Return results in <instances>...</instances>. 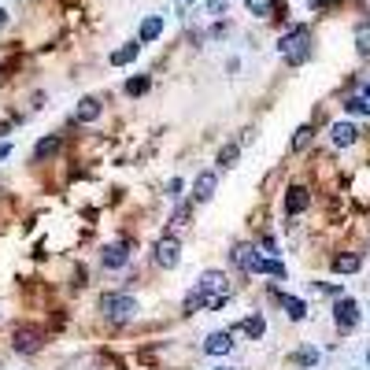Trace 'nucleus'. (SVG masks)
<instances>
[{"label":"nucleus","mask_w":370,"mask_h":370,"mask_svg":"<svg viewBox=\"0 0 370 370\" xmlns=\"http://www.w3.org/2000/svg\"><path fill=\"white\" fill-rule=\"evenodd\" d=\"M278 52H282V60L289 67H300V63L311 60V30L308 26H293L282 41H278Z\"/></svg>","instance_id":"nucleus-1"},{"label":"nucleus","mask_w":370,"mask_h":370,"mask_svg":"<svg viewBox=\"0 0 370 370\" xmlns=\"http://www.w3.org/2000/svg\"><path fill=\"white\" fill-rule=\"evenodd\" d=\"M97 308H100V315L108 322H115V326H126V322H134L137 319V300L134 296H123V293H104L100 300H97Z\"/></svg>","instance_id":"nucleus-2"},{"label":"nucleus","mask_w":370,"mask_h":370,"mask_svg":"<svg viewBox=\"0 0 370 370\" xmlns=\"http://www.w3.org/2000/svg\"><path fill=\"white\" fill-rule=\"evenodd\" d=\"M193 289L204 296V308H207L211 300H230V278L222 274V270H204L200 282H196Z\"/></svg>","instance_id":"nucleus-3"},{"label":"nucleus","mask_w":370,"mask_h":370,"mask_svg":"<svg viewBox=\"0 0 370 370\" xmlns=\"http://www.w3.org/2000/svg\"><path fill=\"white\" fill-rule=\"evenodd\" d=\"M152 259L160 263L163 270H174L178 263H181V241H178L174 233H163L160 241L152 245Z\"/></svg>","instance_id":"nucleus-4"},{"label":"nucleus","mask_w":370,"mask_h":370,"mask_svg":"<svg viewBox=\"0 0 370 370\" xmlns=\"http://www.w3.org/2000/svg\"><path fill=\"white\" fill-rule=\"evenodd\" d=\"M334 322H337V329H355V326H359V303L348 300V296H337Z\"/></svg>","instance_id":"nucleus-5"},{"label":"nucleus","mask_w":370,"mask_h":370,"mask_svg":"<svg viewBox=\"0 0 370 370\" xmlns=\"http://www.w3.org/2000/svg\"><path fill=\"white\" fill-rule=\"evenodd\" d=\"M230 259H233L245 274H259V259H263V256H259V248H256V245H248V241H245V245H233Z\"/></svg>","instance_id":"nucleus-6"},{"label":"nucleus","mask_w":370,"mask_h":370,"mask_svg":"<svg viewBox=\"0 0 370 370\" xmlns=\"http://www.w3.org/2000/svg\"><path fill=\"white\" fill-rule=\"evenodd\" d=\"M215 189H219L215 170H200V174H196V181H193V200H196V204H207L211 196H215Z\"/></svg>","instance_id":"nucleus-7"},{"label":"nucleus","mask_w":370,"mask_h":370,"mask_svg":"<svg viewBox=\"0 0 370 370\" xmlns=\"http://www.w3.org/2000/svg\"><path fill=\"white\" fill-rule=\"evenodd\" d=\"M100 263H104L108 270L126 267V263H130V245H126V241H115V245H108V248L100 252Z\"/></svg>","instance_id":"nucleus-8"},{"label":"nucleus","mask_w":370,"mask_h":370,"mask_svg":"<svg viewBox=\"0 0 370 370\" xmlns=\"http://www.w3.org/2000/svg\"><path fill=\"white\" fill-rule=\"evenodd\" d=\"M11 348H15L19 355H34L37 348H41V334H37V329H30V326H22V329H15Z\"/></svg>","instance_id":"nucleus-9"},{"label":"nucleus","mask_w":370,"mask_h":370,"mask_svg":"<svg viewBox=\"0 0 370 370\" xmlns=\"http://www.w3.org/2000/svg\"><path fill=\"white\" fill-rule=\"evenodd\" d=\"M204 352H207V355H230V352H233V334H226V329L207 334V337H204Z\"/></svg>","instance_id":"nucleus-10"},{"label":"nucleus","mask_w":370,"mask_h":370,"mask_svg":"<svg viewBox=\"0 0 370 370\" xmlns=\"http://www.w3.org/2000/svg\"><path fill=\"white\" fill-rule=\"evenodd\" d=\"M308 204H311V193L303 189V185H289V193H285V211H289V215L308 211Z\"/></svg>","instance_id":"nucleus-11"},{"label":"nucleus","mask_w":370,"mask_h":370,"mask_svg":"<svg viewBox=\"0 0 370 370\" xmlns=\"http://www.w3.org/2000/svg\"><path fill=\"white\" fill-rule=\"evenodd\" d=\"M100 111H104V104L97 97H82V100H78V108H74V123H97Z\"/></svg>","instance_id":"nucleus-12"},{"label":"nucleus","mask_w":370,"mask_h":370,"mask_svg":"<svg viewBox=\"0 0 370 370\" xmlns=\"http://www.w3.org/2000/svg\"><path fill=\"white\" fill-rule=\"evenodd\" d=\"M329 141H334L337 149H348V144L359 141V130H355L352 123H334L329 126Z\"/></svg>","instance_id":"nucleus-13"},{"label":"nucleus","mask_w":370,"mask_h":370,"mask_svg":"<svg viewBox=\"0 0 370 370\" xmlns=\"http://www.w3.org/2000/svg\"><path fill=\"white\" fill-rule=\"evenodd\" d=\"M60 149H63V134H48V137H41V141L34 144V160L45 163V160H52Z\"/></svg>","instance_id":"nucleus-14"},{"label":"nucleus","mask_w":370,"mask_h":370,"mask_svg":"<svg viewBox=\"0 0 370 370\" xmlns=\"http://www.w3.org/2000/svg\"><path fill=\"white\" fill-rule=\"evenodd\" d=\"M274 300L282 303V311H285V315H289V319H293V322H300L303 315H308V303H303L300 296H289V293H274Z\"/></svg>","instance_id":"nucleus-15"},{"label":"nucleus","mask_w":370,"mask_h":370,"mask_svg":"<svg viewBox=\"0 0 370 370\" xmlns=\"http://www.w3.org/2000/svg\"><path fill=\"white\" fill-rule=\"evenodd\" d=\"M329 267H334V274H355L363 267V256L359 252H341V256H334Z\"/></svg>","instance_id":"nucleus-16"},{"label":"nucleus","mask_w":370,"mask_h":370,"mask_svg":"<svg viewBox=\"0 0 370 370\" xmlns=\"http://www.w3.org/2000/svg\"><path fill=\"white\" fill-rule=\"evenodd\" d=\"M237 334H245L248 341H259L263 334H267V322H263V315H248V319L237 326Z\"/></svg>","instance_id":"nucleus-17"},{"label":"nucleus","mask_w":370,"mask_h":370,"mask_svg":"<svg viewBox=\"0 0 370 370\" xmlns=\"http://www.w3.org/2000/svg\"><path fill=\"white\" fill-rule=\"evenodd\" d=\"M137 52H141V41H130V45H123V48L111 52V63H115V67H126V63L137 60Z\"/></svg>","instance_id":"nucleus-18"},{"label":"nucleus","mask_w":370,"mask_h":370,"mask_svg":"<svg viewBox=\"0 0 370 370\" xmlns=\"http://www.w3.org/2000/svg\"><path fill=\"white\" fill-rule=\"evenodd\" d=\"M245 8H248V15H256V19H270L278 11V0H245Z\"/></svg>","instance_id":"nucleus-19"},{"label":"nucleus","mask_w":370,"mask_h":370,"mask_svg":"<svg viewBox=\"0 0 370 370\" xmlns=\"http://www.w3.org/2000/svg\"><path fill=\"white\" fill-rule=\"evenodd\" d=\"M163 34V19L160 15H149L141 22V45H149V41H156V37Z\"/></svg>","instance_id":"nucleus-20"},{"label":"nucleus","mask_w":370,"mask_h":370,"mask_svg":"<svg viewBox=\"0 0 370 370\" xmlns=\"http://www.w3.org/2000/svg\"><path fill=\"white\" fill-rule=\"evenodd\" d=\"M149 89H152V74H137L126 82V97H144Z\"/></svg>","instance_id":"nucleus-21"},{"label":"nucleus","mask_w":370,"mask_h":370,"mask_svg":"<svg viewBox=\"0 0 370 370\" xmlns=\"http://www.w3.org/2000/svg\"><path fill=\"white\" fill-rule=\"evenodd\" d=\"M189 219H193V207H189V204H181V207H174V215H170L167 230L174 233V230H181V226H189Z\"/></svg>","instance_id":"nucleus-22"},{"label":"nucleus","mask_w":370,"mask_h":370,"mask_svg":"<svg viewBox=\"0 0 370 370\" xmlns=\"http://www.w3.org/2000/svg\"><path fill=\"white\" fill-rule=\"evenodd\" d=\"M296 363H300L303 370L319 366V348H311V345H303V348H296Z\"/></svg>","instance_id":"nucleus-23"},{"label":"nucleus","mask_w":370,"mask_h":370,"mask_svg":"<svg viewBox=\"0 0 370 370\" xmlns=\"http://www.w3.org/2000/svg\"><path fill=\"white\" fill-rule=\"evenodd\" d=\"M259 274H270V278H282V282H285V267L274 256L270 259H259Z\"/></svg>","instance_id":"nucleus-24"},{"label":"nucleus","mask_w":370,"mask_h":370,"mask_svg":"<svg viewBox=\"0 0 370 370\" xmlns=\"http://www.w3.org/2000/svg\"><path fill=\"white\" fill-rule=\"evenodd\" d=\"M345 108H348L352 115H370V100L359 92V97H348V100H345Z\"/></svg>","instance_id":"nucleus-25"},{"label":"nucleus","mask_w":370,"mask_h":370,"mask_svg":"<svg viewBox=\"0 0 370 370\" xmlns=\"http://www.w3.org/2000/svg\"><path fill=\"white\" fill-rule=\"evenodd\" d=\"M200 308H204V296H200V293H196V289H193V293L181 300V315H196Z\"/></svg>","instance_id":"nucleus-26"},{"label":"nucleus","mask_w":370,"mask_h":370,"mask_svg":"<svg viewBox=\"0 0 370 370\" xmlns=\"http://www.w3.org/2000/svg\"><path fill=\"white\" fill-rule=\"evenodd\" d=\"M311 137H315V130H311V126H300L296 134H293V149H296V152H303V149L311 144Z\"/></svg>","instance_id":"nucleus-27"},{"label":"nucleus","mask_w":370,"mask_h":370,"mask_svg":"<svg viewBox=\"0 0 370 370\" xmlns=\"http://www.w3.org/2000/svg\"><path fill=\"white\" fill-rule=\"evenodd\" d=\"M355 48H359L363 56H370V22H363L359 30H355Z\"/></svg>","instance_id":"nucleus-28"},{"label":"nucleus","mask_w":370,"mask_h":370,"mask_svg":"<svg viewBox=\"0 0 370 370\" xmlns=\"http://www.w3.org/2000/svg\"><path fill=\"white\" fill-rule=\"evenodd\" d=\"M237 156H241V144H226V149L219 152V167H233Z\"/></svg>","instance_id":"nucleus-29"},{"label":"nucleus","mask_w":370,"mask_h":370,"mask_svg":"<svg viewBox=\"0 0 370 370\" xmlns=\"http://www.w3.org/2000/svg\"><path fill=\"white\" fill-rule=\"evenodd\" d=\"M181 193H185V181H181V178H170V181H167V196H174V200H178Z\"/></svg>","instance_id":"nucleus-30"},{"label":"nucleus","mask_w":370,"mask_h":370,"mask_svg":"<svg viewBox=\"0 0 370 370\" xmlns=\"http://www.w3.org/2000/svg\"><path fill=\"white\" fill-rule=\"evenodd\" d=\"M226 11V0H207V15H222Z\"/></svg>","instance_id":"nucleus-31"},{"label":"nucleus","mask_w":370,"mask_h":370,"mask_svg":"<svg viewBox=\"0 0 370 370\" xmlns=\"http://www.w3.org/2000/svg\"><path fill=\"white\" fill-rule=\"evenodd\" d=\"M315 289H319V293H326V296H341V285H315Z\"/></svg>","instance_id":"nucleus-32"},{"label":"nucleus","mask_w":370,"mask_h":370,"mask_svg":"<svg viewBox=\"0 0 370 370\" xmlns=\"http://www.w3.org/2000/svg\"><path fill=\"white\" fill-rule=\"evenodd\" d=\"M263 252H270V256H278V241H274V237H263Z\"/></svg>","instance_id":"nucleus-33"},{"label":"nucleus","mask_w":370,"mask_h":370,"mask_svg":"<svg viewBox=\"0 0 370 370\" xmlns=\"http://www.w3.org/2000/svg\"><path fill=\"white\" fill-rule=\"evenodd\" d=\"M326 4H334V0H308V8H315V11H319V8H326Z\"/></svg>","instance_id":"nucleus-34"},{"label":"nucleus","mask_w":370,"mask_h":370,"mask_svg":"<svg viewBox=\"0 0 370 370\" xmlns=\"http://www.w3.org/2000/svg\"><path fill=\"white\" fill-rule=\"evenodd\" d=\"M8 156H11V144L4 141V144H0V163H4V160H8Z\"/></svg>","instance_id":"nucleus-35"},{"label":"nucleus","mask_w":370,"mask_h":370,"mask_svg":"<svg viewBox=\"0 0 370 370\" xmlns=\"http://www.w3.org/2000/svg\"><path fill=\"white\" fill-rule=\"evenodd\" d=\"M4 26H8V11L0 8V30H4Z\"/></svg>","instance_id":"nucleus-36"},{"label":"nucleus","mask_w":370,"mask_h":370,"mask_svg":"<svg viewBox=\"0 0 370 370\" xmlns=\"http://www.w3.org/2000/svg\"><path fill=\"white\" fill-rule=\"evenodd\" d=\"M178 4H185V8H189V4H193V0H178Z\"/></svg>","instance_id":"nucleus-37"},{"label":"nucleus","mask_w":370,"mask_h":370,"mask_svg":"<svg viewBox=\"0 0 370 370\" xmlns=\"http://www.w3.org/2000/svg\"><path fill=\"white\" fill-rule=\"evenodd\" d=\"M366 366H370V348H366Z\"/></svg>","instance_id":"nucleus-38"},{"label":"nucleus","mask_w":370,"mask_h":370,"mask_svg":"<svg viewBox=\"0 0 370 370\" xmlns=\"http://www.w3.org/2000/svg\"><path fill=\"white\" fill-rule=\"evenodd\" d=\"M215 370H230V366H215Z\"/></svg>","instance_id":"nucleus-39"}]
</instances>
